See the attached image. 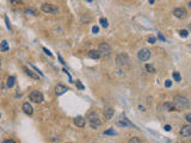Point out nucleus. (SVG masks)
<instances>
[{"label":"nucleus","instance_id":"obj_1","mask_svg":"<svg viewBox=\"0 0 191 143\" xmlns=\"http://www.w3.org/2000/svg\"><path fill=\"white\" fill-rule=\"evenodd\" d=\"M172 104L175 105L176 110H183L189 106V100H187V98H185L183 96H175L172 99Z\"/></svg>","mask_w":191,"mask_h":143},{"label":"nucleus","instance_id":"obj_2","mask_svg":"<svg viewBox=\"0 0 191 143\" xmlns=\"http://www.w3.org/2000/svg\"><path fill=\"white\" fill-rule=\"evenodd\" d=\"M87 120H89V124H90V127H91L92 129H97V128H99L100 125H102V122H100V119H99L98 115H97V113H94V112L89 115Z\"/></svg>","mask_w":191,"mask_h":143},{"label":"nucleus","instance_id":"obj_3","mask_svg":"<svg viewBox=\"0 0 191 143\" xmlns=\"http://www.w3.org/2000/svg\"><path fill=\"white\" fill-rule=\"evenodd\" d=\"M98 51L100 52V55H102V56H104V57H109V56L111 55V47H110L108 43H102V44H99Z\"/></svg>","mask_w":191,"mask_h":143},{"label":"nucleus","instance_id":"obj_4","mask_svg":"<svg viewBox=\"0 0 191 143\" xmlns=\"http://www.w3.org/2000/svg\"><path fill=\"white\" fill-rule=\"evenodd\" d=\"M151 50L149 49H147V48H143V49H141L140 51L137 52V57H138V60L140 61H148L149 60V57H151Z\"/></svg>","mask_w":191,"mask_h":143},{"label":"nucleus","instance_id":"obj_5","mask_svg":"<svg viewBox=\"0 0 191 143\" xmlns=\"http://www.w3.org/2000/svg\"><path fill=\"white\" fill-rule=\"evenodd\" d=\"M30 100L36 104H41L43 101V94L40 91H32L30 93Z\"/></svg>","mask_w":191,"mask_h":143},{"label":"nucleus","instance_id":"obj_6","mask_svg":"<svg viewBox=\"0 0 191 143\" xmlns=\"http://www.w3.org/2000/svg\"><path fill=\"white\" fill-rule=\"evenodd\" d=\"M173 14H175V17L178 18V19H185L186 16H187V12L183 7H177V8L173 10Z\"/></svg>","mask_w":191,"mask_h":143},{"label":"nucleus","instance_id":"obj_7","mask_svg":"<svg viewBox=\"0 0 191 143\" xmlns=\"http://www.w3.org/2000/svg\"><path fill=\"white\" fill-rule=\"evenodd\" d=\"M42 11L45 13H58L59 8L58 6L53 5V4H43L42 5Z\"/></svg>","mask_w":191,"mask_h":143},{"label":"nucleus","instance_id":"obj_8","mask_svg":"<svg viewBox=\"0 0 191 143\" xmlns=\"http://www.w3.org/2000/svg\"><path fill=\"white\" fill-rule=\"evenodd\" d=\"M117 62L118 64H128L129 63V57L126 55V54H119L118 57H117Z\"/></svg>","mask_w":191,"mask_h":143},{"label":"nucleus","instance_id":"obj_9","mask_svg":"<svg viewBox=\"0 0 191 143\" xmlns=\"http://www.w3.org/2000/svg\"><path fill=\"white\" fill-rule=\"evenodd\" d=\"M180 135L183 137H189L191 136V125H185L180 129Z\"/></svg>","mask_w":191,"mask_h":143},{"label":"nucleus","instance_id":"obj_10","mask_svg":"<svg viewBox=\"0 0 191 143\" xmlns=\"http://www.w3.org/2000/svg\"><path fill=\"white\" fill-rule=\"evenodd\" d=\"M68 91L67 89V87L66 86H63V85H56V87H55V93H56V96H61V94H63V93H66Z\"/></svg>","mask_w":191,"mask_h":143},{"label":"nucleus","instance_id":"obj_11","mask_svg":"<svg viewBox=\"0 0 191 143\" xmlns=\"http://www.w3.org/2000/svg\"><path fill=\"white\" fill-rule=\"evenodd\" d=\"M74 124L79 128H84L85 127V119L81 116H78V117L74 118Z\"/></svg>","mask_w":191,"mask_h":143},{"label":"nucleus","instance_id":"obj_12","mask_svg":"<svg viewBox=\"0 0 191 143\" xmlns=\"http://www.w3.org/2000/svg\"><path fill=\"white\" fill-rule=\"evenodd\" d=\"M23 111H24V113H26V115H32L33 109H32V106H31L29 103H24V104H23Z\"/></svg>","mask_w":191,"mask_h":143},{"label":"nucleus","instance_id":"obj_13","mask_svg":"<svg viewBox=\"0 0 191 143\" xmlns=\"http://www.w3.org/2000/svg\"><path fill=\"white\" fill-rule=\"evenodd\" d=\"M100 56H102V55H100V52H99L98 50H90V51H89V57H91V59H93V60H98Z\"/></svg>","mask_w":191,"mask_h":143},{"label":"nucleus","instance_id":"obj_14","mask_svg":"<svg viewBox=\"0 0 191 143\" xmlns=\"http://www.w3.org/2000/svg\"><path fill=\"white\" fill-rule=\"evenodd\" d=\"M117 125H119V127H134V124L130 123L127 118H124V119H122V120L117 122Z\"/></svg>","mask_w":191,"mask_h":143},{"label":"nucleus","instance_id":"obj_15","mask_svg":"<svg viewBox=\"0 0 191 143\" xmlns=\"http://www.w3.org/2000/svg\"><path fill=\"white\" fill-rule=\"evenodd\" d=\"M23 69H24V72L26 73V75H29L30 78H32V79H36V80L38 79V75H36V74L33 73V72H31V70H30L28 67H23Z\"/></svg>","mask_w":191,"mask_h":143},{"label":"nucleus","instance_id":"obj_16","mask_svg":"<svg viewBox=\"0 0 191 143\" xmlns=\"http://www.w3.org/2000/svg\"><path fill=\"white\" fill-rule=\"evenodd\" d=\"M104 115H105L107 119H111L112 116H114V109L112 107H108V109L105 110V112H104Z\"/></svg>","mask_w":191,"mask_h":143},{"label":"nucleus","instance_id":"obj_17","mask_svg":"<svg viewBox=\"0 0 191 143\" xmlns=\"http://www.w3.org/2000/svg\"><path fill=\"white\" fill-rule=\"evenodd\" d=\"M163 107L166 110V111H172V110H176L175 109V105H173L172 103H165L164 105H163Z\"/></svg>","mask_w":191,"mask_h":143},{"label":"nucleus","instance_id":"obj_18","mask_svg":"<svg viewBox=\"0 0 191 143\" xmlns=\"http://www.w3.org/2000/svg\"><path fill=\"white\" fill-rule=\"evenodd\" d=\"M10 49V47H9V43H7V41H3L1 42V47H0V50H1L3 52H5V51H7Z\"/></svg>","mask_w":191,"mask_h":143},{"label":"nucleus","instance_id":"obj_19","mask_svg":"<svg viewBox=\"0 0 191 143\" xmlns=\"http://www.w3.org/2000/svg\"><path fill=\"white\" fill-rule=\"evenodd\" d=\"M14 82H16V78L14 76H9V79H7V87L12 88L14 86Z\"/></svg>","mask_w":191,"mask_h":143},{"label":"nucleus","instance_id":"obj_20","mask_svg":"<svg viewBox=\"0 0 191 143\" xmlns=\"http://www.w3.org/2000/svg\"><path fill=\"white\" fill-rule=\"evenodd\" d=\"M99 23H100V25H102L103 28H108V26H109V22H108L107 18H100V19H99Z\"/></svg>","mask_w":191,"mask_h":143},{"label":"nucleus","instance_id":"obj_21","mask_svg":"<svg viewBox=\"0 0 191 143\" xmlns=\"http://www.w3.org/2000/svg\"><path fill=\"white\" fill-rule=\"evenodd\" d=\"M172 76H173V79H175L176 81H178V82L182 81V76H180V74L178 73V72H175V73L172 74Z\"/></svg>","mask_w":191,"mask_h":143},{"label":"nucleus","instance_id":"obj_22","mask_svg":"<svg viewBox=\"0 0 191 143\" xmlns=\"http://www.w3.org/2000/svg\"><path fill=\"white\" fill-rule=\"evenodd\" d=\"M146 70L148 72V73H154V72H155V68H154L152 64H146Z\"/></svg>","mask_w":191,"mask_h":143},{"label":"nucleus","instance_id":"obj_23","mask_svg":"<svg viewBox=\"0 0 191 143\" xmlns=\"http://www.w3.org/2000/svg\"><path fill=\"white\" fill-rule=\"evenodd\" d=\"M129 143H142V142H141V139L138 137H131L129 139Z\"/></svg>","mask_w":191,"mask_h":143},{"label":"nucleus","instance_id":"obj_24","mask_svg":"<svg viewBox=\"0 0 191 143\" xmlns=\"http://www.w3.org/2000/svg\"><path fill=\"white\" fill-rule=\"evenodd\" d=\"M179 35L182 36V37H187V35H189V31H187V30H180Z\"/></svg>","mask_w":191,"mask_h":143},{"label":"nucleus","instance_id":"obj_25","mask_svg":"<svg viewBox=\"0 0 191 143\" xmlns=\"http://www.w3.org/2000/svg\"><path fill=\"white\" fill-rule=\"evenodd\" d=\"M104 135H116V132H115L114 129H109L107 131H104Z\"/></svg>","mask_w":191,"mask_h":143},{"label":"nucleus","instance_id":"obj_26","mask_svg":"<svg viewBox=\"0 0 191 143\" xmlns=\"http://www.w3.org/2000/svg\"><path fill=\"white\" fill-rule=\"evenodd\" d=\"M77 87H78L79 89H84V88H85V86H84L79 80H77Z\"/></svg>","mask_w":191,"mask_h":143},{"label":"nucleus","instance_id":"obj_27","mask_svg":"<svg viewBox=\"0 0 191 143\" xmlns=\"http://www.w3.org/2000/svg\"><path fill=\"white\" fill-rule=\"evenodd\" d=\"M185 119H186V122L191 123V113H186L185 115Z\"/></svg>","mask_w":191,"mask_h":143},{"label":"nucleus","instance_id":"obj_28","mask_svg":"<svg viewBox=\"0 0 191 143\" xmlns=\"http://www.w3.org/2000/svg\"><path fill=\"white\" fill-rule=\"evenodd\" d=\"M155 41H157V40H155V37H148V42H149L151 44H154Z\"/></svg>","mask_w":191,"mask_h":143},{"label":"nucleus","instance_id":"obj_29","mask_svg":"<svg viewBox=\"0 0 191 143\" xmlns=\"http://www.w3.org/2000/svg\"><path fill=\"white\" fill-rule=\"evenodd\" d=\"M25 13H26L28 16H29V14L32 16V14H35V11H33V10H25Z\"/></svg>","mask_w":191,"mask_h":143},{"label":"nucleus","instance_id":"obj_30","mask_svg":"<svg viewBox=\"0 0 191 143\" xmlns=\"http://www.w3.org/2000/svg\"><path fill=\"white\" fill-rule=\"evenodd\" d=\"M92 32H93V33H98V32H99V28H98V26H93V28H92Z\"/></svg>","mask_w":191,"mask_h":143},{"label":"nucleus","instance_id":"obj_31","mask_svg":"<svg viewBox=\"0 0 191 143\" xmlns=\"http://www.w3.org/2000/svg\"><path fill=\"white\" fill-rule=\"evenodd\" d=\"M165 86L168 88V87H171L172 86V82H171V80H166V82H165Z\"/></svg>","mask_w":191,"mask_h":143},{"label":"nucleus","instance_id":"obj_32","mask_svg":"<svg viewBox=\"0 0 191 143\" xmlns=\"http://www.w3.org/2000/svg\"><path fill=\"white\" fill-rule=\"evenodd\" d=\"M43 50H44V52L47 54V55H49V56H51V52H50V51H49V50H48L47 48H43Z\"/></svg>","mask_w":191,"mask_h":143},{"label":"nucleus","instance_id":"obj_33","mask_svg":"<svg viewBox=\"0 0 191 143\" xmlns=\"http://www.w3.org/2000/svg\"><path fill=\"white\" fill-rule=\"evenodd\" d=\"M158 38H159V40H161V41H165V37H164V36H161L160 33L158 35Z\"/></svg>","mask_w":191,"mask_h":143},{"label":"nucleus","instance_id":"obj_34","mask_svg":"<svg viewBox=\"0 0 191 143\" xmlns=\"http://www.w3.org/2000/svg\"><path fill=\"white\" fill-rule=\"evenodd\" d=\"M165 130H166V131H170V130H171V127H170V125H165Z\"/></svg>","mask_w":191,"mask_h":143},{"label":"nucleus","instance_id":"obj_35","mask_svg":"<svg viewBox=\"0 0 191 143\" xmlns=\"http://www.w3.org/2000/svg\"><path fill=\"white\" fill-rule=\"evenodd\" d=\"M16 3H21V0H11V4H16Z\"/></svg>","mask_w":191,"mask_h":143},{"label":"nucleus","instance_id":"obj_36","mask_svg":"<svg viewBox=\"0 0 191 143\" xmlns=\"http://www.w3.org/2000/svg\"><path fill=\"white\" fill-rule=\"evenodd\" d=\"M5 143H16L14 141H12V139H6L5 141Z\"/></svg>","mask_w":191,"mask_h":143},{"label":"nucleus","instance_id":"obj_37","mask_svg":"<svg viewBox=\"0 0 191 143\" xmlns=\"http://www.w3.org/2000/svg\"><path fill=\"white\" fill-rule=\"evenodd\" d=\"M148 1H149V4H152V5H153V4H154V1H155V0H148Z\"/></svg>","mask_w":191,"mask_h":143},{"label":"nucleus","instance_id":"obj_38","mask_svg":"<svg viewBox=\"0 0 191 143\" xmlns=\"http://www.w3.org/2000/svg\"><path fill=\"white\" fill-rule=\"evenodd\" d=\"M189 7H190V10H191V1L189 3Z\"/></svg>","mask_w":191,"mask_h":143},{"label":"nucleus","instance_id":"obj_39","mask_svg":"<svg viewBox=\"0 0 191 143\" xmlns=\"http://www.w3.org/2000/svg\"><path fill=\"white\" fill-rule=\"evenodd\" d=\"M189 30H190V31H191V24H190V25H189Z\"/></svg>","mask_w":191,"mask_h":143},{"label":"nucleus","instance_id":"obj_40","mask_svg":"<svg viewBox=\"0 0 191 143\" xmlns=\"http://www.w3.org/2000/svg\"><path fill=\"white\" fill-rule=\"evenodd\" d=\"M86 1H89V3H92V0H86Z\"/></svg>","mask_w":191,"mask_h":143}]
</instances>
